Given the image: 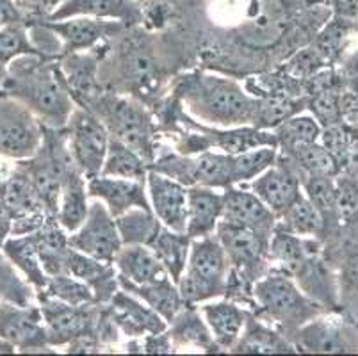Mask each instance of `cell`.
I'll use <instances>...</instances> for the list:
<instances>
[{"mask_svg":"<svg viewBox=\"0 0 358 356\" xmlns=\"http://www.w3.org/2000/svg\"><path fill=\"white\" fill-rule=\"evenodd\" d=\"M178 73L161 34L143 25L127 27L110 39L100 64V80L107 91L138 98L152 109Z\"/></svg>","mask_w":358,"mask_h":356,"instance_id":"cell-1","label":"cell"},{"mask_svg":"<svg viewBox=\"0 0 358 356\" xmlns=\"http://www.w3.org/2000/svg\"><path fill=\"white\" fill-rule=\"evenodd\" d=\"M168 93L191 118L205 125L246 127L255 123L259 98L243 80L203 68H189L171 78Z\"/></svg>","mask_w":358,"mask_h":356,"instance_id":"cell-2","label":"cell"},{"mask_svg":"<svg viewBox=\"0 0 358 356\" xmlns=\"http://www.w3.org/2000/svg\"><path fill=\"white\" fill-rule=\"evenodd\" d=\"M0 90L24 104L48 129H64L77 107L57 59L34 54L16 57Z\"/></svg>","mask_w":358,"mask_h":356,"instance_id":"cell-3","label":"cell"},{"mask_svg":"<svg viewBox=\"0 0 358 356\" xmlns=\"http://www.w3.org/2000/svg\"><path fill=\"white\" fill-rule=\"evenodd\" d=\"M90 111L102 120L113 139L136 150L148 166L154 162L162 136L154 111L146 104L129 94L106 90Z\"/></svg>","mask_w":358,"mask_h":356,"instance_id":"cell-4","label":"cell"},{"mask_svg":"<svg viewBox=\"0 0 358 356\" xmlns=\"http://www.w3.org/2000/svg\"><path fill=\"white\" fill-rule=\"evenodd\" d=\"M252 312L257 318L275 326L291 341L294 332L317 318L321 305L299 289L294 278L278 269H269L253 285Z\"/></svg>","mask_w":358,"mask_h":356,"instance_id":"cell-5","label":"cell"},{"mask_svg":"<svg viewBox=\"0 0 358 356\" xmlns=\"http://www.w3.org/2000/svg\"><path fill=\"white\" fill-rule=\"evenodd\" d=\"M229 269V257L216 234L191 241L189 260L177 283L185 305L198 306L223 298Z\"/></svg>","mask_w":358,"mask_h":356,"instance_id":"cell-6","label":"cell"},{"mask_svg":"<svg viewBox=\"0 0 358 356\" xmlns=\"http://www.w3.org/2000/svg\"><path fill=\"white\" fill-rule=\"evenodd\" d=\"M150 169L166 175L171 180L185 185V187H213L229 189L234 185L232 155L227 153L207 152L185 155L171 146L161 145Z\"/></svg>","mask_w":358,"mask_h":356,"instance_id":"cell-7","label":"cell"},{"mask_svg":"<svg viewBox=\"0 0 358 356\" xmlns=\"http://www.w3.org/2000/svg\"><path fill=\"white\" fill-rule=\"evenodd\" d=\"M43 143V123L16 98L0 93V159L24 161Z\"/></svg>","mask_w":358,"mask_h":356,"instance_id":"cell-8","label":"cell"},{"mask_svg":"<svg viewBox=\"0 0 358 356\" xmlns=\"http://www.w3.org/2000/svg\"><path fill=\"white\" fill-rule=\"evenodd\" d=\"M0 201L13 218L11 235L32 234L54 218L43 207L29 176L16 161H11L9 168H0Z\"/></svg>","mask_w":358,"mask_h":356,"instance_id":"cell-9","label":"cell"},{"mask_svg":"<svg viewBox=\"0 0 358 356\" xmlns=\"http://www.w3.org/2000/svg\"><path fill=\"white\" fill-rule=\"evenodd\" d=\"M64 132L71 157L83 175L86 178L100 175L110 141L102 120L93 111L77 106L64 127Z\"/></svg>","mask_w":358,"mask_h":356,"instance_id":"cell-10","label":"cell"},{"mask_svg":"<svg viewBox=\"0 0 358 356\" xmlns=\"http://www.w3.org/2000/svg\"><path fill=\"white\" fill-rule=\"evenodd\" d=\"M43 315L47 341L52 349L66 348L71 341L83 335H96L102 305H68L52 298H38Z\"/></svg>","mask_w":358,"mask_h":356,"instance_id":"cell-11","label":"cell"},{"mask_svg":"<svg viewBox=\"0 0 358 356\" xmlns=\"http://www.w3.org/2000/svg\"><path fill=\"white\" fill-rule=\"evenodd\" d=\"M0 341L13 346L16 353H55L48 346L38 303L0 301Z\"/></svg>","mask_w":358,"mask_h":356,"instance_id":"cell-12","label":"cell"},{"mask_svg":"<svg viewBox=\"0 0 358 356\" xmlns=\"http://www.w3.org/2000/svg\"><path fill=\"white\" fill-rule=\"evenodd\" d=\"M68 241L73 250L109 264L115 262L116 255L123 246L115 215L95 198H91L84 223L68 235Z\"/></svg>","mask_w":358,"mask_h":356,"instance_id":"cell-13","label":"cell"},{"mask_svg":"<svg viewBox=\"0 0 358 356\" xmlns=\"http://www.w3.org/2000/svg\"><path fill=\"white\" fill-rule=\"evenodd\" d=\"M32 22L41 24L57 36L61 41V55L100 47L127 29V25L120 24L116 20L91 18V16H71L64 20L32 18L29 20L27 25Z\"/></svg>","mask_w":358,"mask_h":356,"instance_id":"cell-14","label":"cell"},{"mask_svg":"<svg viewBox=\"0 0 358 356\" xmlns=\"http://www.w3.org/2000/svg\"><path fill=\"white\" fill-rule=\"evenodd\" d=\"M107 45L109 41L91 50L64 54L57 59L64 83L75 104L84 109H90L106 91L100 80V64L107 52Z\"/></svg>","mask_w":358,"mask_h":356,"instance_id":"cell-15","label":"cell"},{"mask_svg":"<svg viewBox=\"0 0 358 356\" xmlns=\"http://www.w3.org/2000/svg\"><path fill=\"white\" fill-rule=\"evenodd\" d=\"M255 192L264 204L268 205L275 215H280L289 205L294 204L303 194L301 189V173L287 155L278 152V159L271 168L260 173L252 182L244 184Z\"/></svg>","mask_w":358,"mask_h":356,"instance_id":"cell-16","label":"cell"},{"mask_svg":"<svg viewBox=\"0 0 358 356\" xmlns=\"http://www.w3.org/2000/svg\"><path fill=\"white\" fill-rule=\"evenodd\" d=\"M106 305L110 319L125 339H141L168 329V322L157 312L123 289L116 290Z\"/></svg>","mask_w":358,"mask_h":356,"instance_id":"cell-17","label":"cell"},{"mask_svg":"<svg viewBox=\"0 0 358 356\" xmlns=\"http://www.w3.org/2000/svg\"><path fill=\"white\" fill-rule=\"evenodd\" d=\"M146 192H148L152 212L161 221L162 227L173 232H185L187 187L150 169L146 176Z\"/></svg>","mask_w":358,"mask_h":356,"instance_id":"cell-18","label":"cell"},{"mask_svg":"<svg viewBox=\"0 0 358 356\" xmlns=\"http://www.w3.org/2000/svg\"><path fill=\"white\" fill-rule=\"evenodd\" d=\"M87 194L100 200L110 214L118 218L130 208L152 211L146 192V182L96 175L87 178Z\"/></svg>","mask_w":358,"mask_h":356,"instance_id":"cell-19","label":"cell"},{"mask_svg":"<svg viewBox=\"0 0 358 356\" xmlns=\"http://www.w3.org/2000/svg\"><path fill=\"white\" fill-rule=\"evenodd\" d=\"M71 16H91V18L116 20L127 27L143 25V4L134 0H63L48 15L47 20H64Z\"/></svg>","mask_w":358,"mask_h":356,"instance_id":"cell-20","label":"cell"},{"mask_svg":"<svg viewBox=\"0 0 358 356\" xmlns=\"http://www.w3.org/2000/svg\"><path fill=\"white\" fill-rule=\"evenodd\" d=\"M221 220L252 228L268 237H271L276 228L275 212L255 192L244 185H232L224 189V207Z\"/></svg>","mask_w":358,"mask_h":356,"instance_id":"cell-21","label":"cell"},{"mask_svg":"<svg viewBox=\"0 0 358 356\" xmlns=\"http://www.w3.org/2000/svg\"><path fill=\"white\" fill-rule=\"evenodd\" d=\"M198 310L203 315L205 322L213 333L214 342L221 349V353H230V349L234 348V344L243 333L250 310L227 298L201 303L198 305Z\"/></svg>","mask_w":358,"mask_h":356,"instance_id":"cell-22","label":"cell"},{"mask_svg":"<svg viewBox=\"0 0 358 356\" xmlns=\"http://www.w3.org/2000/svg\"><path fill=\"white\" fill-rule=\"evenodd\" d=\"M64 273L86 283L93 290L96 303L100 305L109 303L116 290L120 289L118 271H116L115 264L93 259L90 255L80 253L73 248L70 250L66 262H64Z\"/></svg>","mask_w":358,"mask_h":356,"instance_id":"cell-23","label":"cell"},{"mask_svg":"<svg viewBox=\"0 0 358 356\" xmlns=\"http://www.w3.org/2000/svg\"><path fill=\"white\" fill-rule=\"evenodd\" d=\"M224 207V189L187 187V221L185 234L191 239H200L216 234Z\"/></svg>","mask_w":358,"mask_h":356,"instance_id":"cell-24","label":"cell"},{"mask_svg":"<svg viewBox=\"0 0 358 356\" xmlns=\"http://www.w3.org/2000/svg\"><path fill=\"white\" fill-rule=\"evenodd\" d=\"M168 335L178 351H196V353H221L214 342L213 333L205 322L203 315L198 306L185 305L180 312L168 322Z\"/></svg>","mask_w":358,"mask_h":356,"instance_id":"cell-25","label":"cell"},{"mask_svg":"<svg viewBox=\"0 0 358 356\" xmlns=\"http://www.w3.org/2000/svg\"><path fill=\"white\" fill-rule=\"evenodd\" d=\"M232 355H294L296 348L284 333L250 310L243 333L230 349Z\"/></svg>","mask_w":358,"mask_h":356,"instance_id":"cell-26","label":"cell"},{"mask_svg":"<svg viewBox=\"0 0 358 356\" xmlns=\"http://www.w3.org/2000/svg\"><path fill=\"white\" fill-rule=\"evenodd\" d=\"M113 264L118 271V278L134 285H148L169 278L154 251L143 244H123Z\"/></svg>","mask_w":358,"mask_h":356,"instance_id":"cell-27","label":"cell"},{"mask_svg":"<svg viewBox=\"0 0 358 356\" xmlns=\"http://www.w3.org/2000/svg\"><path fill=\"white\" fill-rule=\"evenodd\" d=\"M296 353H350L353 346L348 341L346 333L334 322L314 318L298 328L291 337Z\"/></svg>","mask_w":358,"mask_h":356,"instance_id":"cell-28","label":"cell"},{"mask_svg":"<svg viewBox=\"0 0 358 356\" xmlns=\"http://www.w3.org/2000/svg\"><path fill=\"white\" fill-rule=\"evenodd\" d=\"M90 201L87 178L79 168L71 169L64 176L59 205H57V212H55V218L68 234L75 232L84 223L87 211H90Z\"/></svg>","mask_w":358,"mask_h":356,"instance_id":"cell-29","label":"cell"},{"mask_svg":"<svg viewBox=\"0 0 358 356\" xmlns=\"http://www.w3.org/2000/svg\"><path fill=\"white\" fill-rule=\"evenodd\" d=\"M2 253L11 266L20 273L22 278L34 289L36 296L47 287L48 276L41 266L40 255L36 251L31 235H9L2 246Z\"/></svg>","mask_w":358,"mask_h":356,"instance_id":"cell-30","label":"cell"},{"mask_svg":"<svg viewBox=\"0 0 358 356\" xmlns=\"http://www.w3.org/2000/svg\"><path fill=\"white\" fill-rule=\"evenodd\" d=\"M31 235L34 246L40 255L41 266L48 276L64 273V262L70 253L71 246L68 241V232L59 225L57 218H50L40 230L32 232Z\"/></svg>","mask_w":358,"mask_h":356,"instance_id":"cell-31","label":"cell"},{"mask_svg":"<svg viewBox=\"0 0 358 356\" xmlns=\"http://www.w3.org/2000/svg\"><path fill=\"white\" fill-rule=\"evenodd\" d=\"M118 282L120 289L127 290L132 296L141 299L143 303H146L166 322L171 321L185 306L184 299L180 296V290H178L177 283L171 278H166L157 283H148V285H134V283H129L122 278H118Z\"/></svg>","mask_w":358,"mask_h":356,"instance_id":"cell-32","label":"cell"},{"mask_svg":"<svg viewBox=\"0 0 358 356\" xmlns=\"http://www.w3.org/2000/svg\"><path fill=\"white\" fill-rule=\"evenodd\" d=\"M191 241L193 239L185 232H173L162 227L157 237L148 246L175 283H178L187 266Z\"/></svg>","mask_w":358,"mask_h":356,"instance_id":"cell-33","label":"cell"},{"mask_svg":"<svg viewBox=\"0 0 358 356\" xmlns=\"http://www.w3.org/2000/svg\"><path fill=\"white\" fill-rule=\"evenodd\" d=\"M276 228L299 237H321L327 230L323 215L301 194L292 205H289L280 215H276Z\"/></svg>","mask_w":358,"mask_h":356,"instance_id":"cell-34","label":"cell"},{"mask_svg":"<svg viewBox=\"0 0 358 356\" xmlns=\"http://www.w3.org/2000/svg\"><path fill=\"white\" fill-rule=\"evenodd\" d=\"M150 166L136 150L110 137L107 148L106 161H103L100 175L116 176V178H129V180L146 182Z\"/></svg>","mask_w":358,"mask_h":356,"instance_id":"cell-35","label":"cell"},{"mask_svg":"<svg viewBox=\"0 0 358 356\" xmlns=\"http://www.w3.org/2000/svg\"><path fill=\"white\" fill-rule=\"evenodd\" d=\"M280 153H284L296 164L301 176L305 175H321L335 176L338 173V166L331 153L323 145L315 143H299V145L278 148Z\"/></svg>","mask_w":358,"mask_h":356,"instance_id":"cell-36","label":"cell"},{"mask_svg":"<svg viewBox=\"0 0 358 356\" xmlns=\"http://www.w3.org/2000/svg\"><path fill=\"white\" fill-rule=\"evenodd\" d=\"M122 244H143L150 246L161 232V221L152 211L146 208H130L125 214L115 218Z\"/></svg>","mask_w":358,"mask_h":356,"instance_id":"cell-37","label":"cell"},{"mask_svg":"<svg viewBox=\"0 0 358 356\" xmlns=\"http://www.w3.org/2000/svg\"><path fill=\"white\" fill-rule=\"evenodd\" d=\"M307 109L305 97H262L259 98L257 116L253 127L260 130H275L294 114Z\"/></svg>","mask_w":358,"mask_h":356,"instance_id":"cell-38","label":"cell"},{"mask_svg":"<svg viewBox=\"0 0 358 356\" xmlns=\"http://www.w3.org/2000/svg\"><path fill=\"white\" fill-rule=\"evenodd\" d=\"M29 54L41 55L32 43L27 25H9V27L0 29V87L4 84L11 61Z\"/></svg>","mask_w":358,"mask_h":356,"instance_id":"cell-39","label":"cell"},{"mask_svg":"<svg viewBox=\"0 0 358 356\" xmlns=\"http://www.w3.org/2000/svg\"><path fill=\"white\" fill-rule=\"evenodd\" d=\"M276 159H278L276 146H259V148L232 155L234 185H244L252 182L260 173L271 168Z\"/></svg>","mask_w":358,"mask_h":356,"instance_id":"cell-40","label":"cell"},{"mask_svg":"<svg viewBox=\"0 0 358 356\" xmlns=\"http://www.w3.org/2000/svg\"><path fill=\"white\" fill-rule=\"evenodd\" d=\"M38 298H52L57 299V301L68 303V305H90V303H96L93 290L84 282L73 278V276L66 273L50 276L47 287L36 296V299Z\"/></svg>","mask_w":358,"mask_h":356,"instance_id":"cell-41","label":"cell"},{"mask_svg":"<svg viewBox=\"0 0 358 356\" xmlns=\"http://www.w3.org/2000/svg\"><path fill=\"white\" fill-rule=\"evenodd\" d=\"M278 148L299 145V143H315L321 139L323 127L319 125L317 120L308 114H294L284 123H280L275 130Z\"/></svg>","mask_w":358,"mask_h":356,"instance_id":"cell-42","label":"cell"},{"mask_svg":"<svg viewBox=\"0 0 358 356\" xmlns=\"http://www.w3.org/2000/svg\"><path fill=\"white\" fill-rule=\"evenodd\" d=\"M301 189L308 201L323 215L324 223L337 220L335 208V182L334 176L305 175L301 176Z\"/></svg>","mask_w":358,"mask_h":356,"instance_id":"cell-43","label":"cell"},{"mask_svg":"<svg viewBox=\"0 0 358 356\" xmlns=\"http://www.w3.org/2000/svg\"><path fill=\"white\" fill-rule=\"evenodd\" d=\"M0 301H15L20 305L38 303L36 292L20 273L11 266L4 253L0 251Z\"/></svg>","mask_w":358,"mask_h":356,"instance_id":"cell-44","label":"cell"},{"mask_svg":"<svg viewBox=\"0 0 358 356\" xmlns=\"http://www.w3.org/2000/svg\"><path fill=\"white\" fill-rule=\"evenodd\" d=\"M305 98H307V109L317 120L319 125L327 129V127L337 125L341 122L343 109H341V97L335 91V86L315 91Z\"/></svg>","mask_w":358,"mask_h":356,"instance_id":"cell-45","label":"cell"},{"mask_svg":"<svg viewBox=\"0 0 358 356\" xmlns=\"http://www.w3.org/2000/svg\"><path fill=\"white\" fill-rule=\"evenodd\" d=\"M335 208L341 223H350L358 215V182L343 176L335 182Z\"/></svg>","mask_w":358,"mask_h":356,"instance_id":"cell-46","label":"cell"},{"mask_svg":"<svg viewBox=\"0 0 358 356\" xmlns=\"http://www.w3.org/2000/svg\"><path fill=\"white\" fill-rule=\"evenodd\" d=\"M27 15L16 0H0V29L9 25H27Z\"/></svg>","mask_w":358,"mask_h":356,"instance_id":"cell-47","label":"cell"},{"mask_svg":"<svg viewBox=\"0 0 358 356\" xmlns=\"http://www.w3.org/2000/svg\"><path fill=\"white\" fill-rule=\"evenodd\" d=\"M64 353H68V355H99V353L106 351H103L96 335H83V337L71 341L64 348Z\"/></svg>","mask_w":358,"mask_h":356,"instance_id":"cell-48","label":"cell"},{"mask_svg":"<svg viewBox=\"0 0 358 356\" xmlns=\"http://www.w3.org/2000/svg\"><path fill=\"white\" fill-rule=\"evenodd\" d=\"M341 285L346 292H358V251L344 260L341 269Z\"/></svg>","mask_w":358,"mask_h":356,"instance_id":"cell-49","label":"cell"},{"mask_svg":"<svg viewBox=\"0 0 358 356\" xmlns=\"http://www.w3.org/2000/svg\"><path fill=\"white\" fill-rule=\"evenodd\" d=\"M331 6H334L335 15H337L338 20L348 22V20L357 18L358 0H331Z\"/></svg>","mask_w":358,"mask_h":356,"instance_id":"cell-50","label":"cell"},{"mask_svg":"<svg viewBox=\"0 0 358 356\" xmlns=\"http://www.w3.org/2000/svg\"><path fill=\"white\" fill-rule=\"evenodd\" d=\"M13 232V218L8 212V208L4 207V204L0 201V250L4 246V243L8 241V237Z\"/></svg>","mask_w":358,"mask_h":356,"instance_id":"cell-51","label":"cell"},{"mask_svg":"<svg viewBox=\"0 0 358 356\" xmlns=\"http://www.w3.org/2000/svg\"><path fill=\"white\" fill-rule=\"evenodd\" d=\"M353 87H355V91H357V93H355V94H358V77L355 78V84H353Z\"/></svg>","mask_w":358,"mask_h":356,"instance_id":"cell-52","label":"cell"},{"mask_svg":"<svg viewBox=\"0 0 358 356\" xmlns=\"http://www.w3.org/2000/svg\"><path fill=\"white\" fill-rule=\"evenodd\" d=\"M134 2H139V4H143V2H146V0H134Z\"/></svg>","mask_w":358,"mask_h":356,"instance_id":"cell-53","label":"cell"},{"mask_svg":"<svg viewBox=\"0 0 358 356\" xmlns=\"http://www.w3.org/2000/svg\"><path fill=\"white\" fill-rule=\"evenodd\" d=\"M0 93H2V90H0Z\"/></svg>","mask_w":358,"mask_h":356,"instance_id":"cell-54","label":"cell"},{"mask_svg":"<svg viewBox=\"0 0 358 356\" xmlns=\"http://www.w3.org/2000/svg\"><path fill=\"white\" fill-rule=\"evenodd\" d=\"M357 220H358V215H357Z\"/></svg>","mask_w":358,"mask_h":356,"instance_id":"cell-55","label":"cell"}]
</instances>
